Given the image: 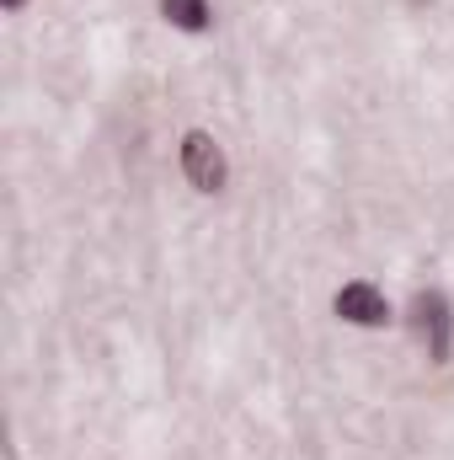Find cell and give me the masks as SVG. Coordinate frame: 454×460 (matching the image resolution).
<instances>
[{
  "mask_svg": "<svg viewBox=\"0 0 454 460\" xmlns=\"http://www.w3.org/2000/svg\"><path fill=\"white\" fill-rule=\"evenodd\" d=\"M177 166L188 177V188L198 193H220L230 182V161H225V145L209 134V128H188L182 145H177Z\"/></svg>",
  "mask_w": 454,
  "mask_h": 460,
  "instance_id": "obj_1",
  "label": "cell"
},
{
  "mask_svg": "<svg viewBox=\"0 0 454 460\" xmlns=\"http://www.w3.org/2000/svg\"><path fill=\"white\" fill-rule=\"evenodd\" d=\"M412 327H417V338H423L433 364H450L454 358V311H450V295L444 289H417Z\"/></svg>",
  "mask_w": 454,
  "mask_h": 460,
  "instance_id": "obj_2",
  "label": "cell"
},
{
  "mask_svg": "<svg viewBox=\"0 0 454 460\" xmlns=\"http://www.w3.org/2000/svg\"><path fill=\"white\" fill-rule=\"evenodd\" d=\"M332 311H337L347 327H363V332L390 322V300H385V289L369 284V279H347L337 295H332Z\"/></svg>",
  "mask_w": 454,
  "mask_h": 460,
  "instance_id": "obj_3",
  "label": "cell"
},
{
  "mask_svg": "<svg viewBox=\"0 0 454 460\" xmlns=\"http://www.w3.org/2000/svg\"><path fill=\"white\" fill-rule=\"evenodd\" d=\"M161 16L177 32H209L214 27V0H161Z\"/></svg>",
  "mask_w": 454,
  "mask_h": 460,
  "instance_id": "obj_4",
  "label": "cell"
},
{
  "mask_svg": "<svg viewBox=\"0 0 454 460\" xmlns=\"http://www.w3.org/2000/svg\"><path fill=\"white\" fill-rule=\"evenodd\" d=\"M0 11H11V16H16V11H27V0H0Z\"/></svg>",
  "mask_w": 454,
  "mask_h": 460,
  "instance_id": "obj_5",
  "label": "cell"
}]
</instances>
